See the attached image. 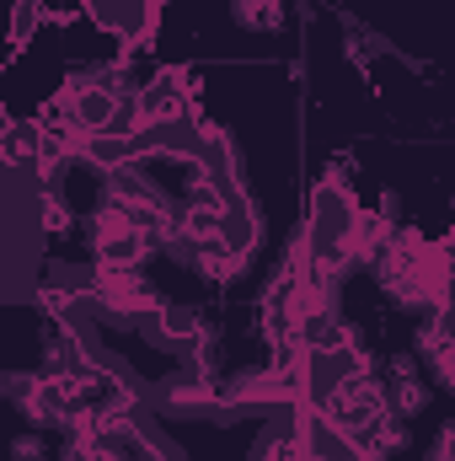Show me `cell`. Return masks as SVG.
Returning <instances> with one entry per match:
<instances>
[{
  "label": "cell",
  "mask_w": 455,
  "mask_h": 461,
  "mask_svg": "<svg viewBox=\"0 0 455 461\" xmlns=\"http://www.w3.org/2000/svg\"><path fill=\"white\" fill-rule=\"evenodd\" d=\"M268 11H273V0H230L236 27H268Z\"/></svg>",
  "instance_id": "cell-12"
},
{
  "label": "cell",
  "mask_w": 455,
  "mask_h": 461,
  "mask_svg": "<svg viewBox=\"0 0 455 461\" xmlns=\"http://www.w3.org/2000/svg\"><path fill=\"white\" fill-rule=\"evenodd\" d=\"M86 241H92V263L97 268H139L145 258H161L156 236H145L118 204H97L86 215Z\"/></svg>",
  "instance_id": "cell-1"
},
{
  "label": "cell",
  "mask_w": 455,
  "mask_h": 461,
  "mask_svg": "<svg viewBox=\"0 0 455 461\" xmlns=\"http://www.w3.org/2000/svg\"><path fill=\"white\" fill-rule=\"evenodd\" d=\"M424 365H429V381H434L440 392H455V339H451V333H445V344L434 348Z\"/></svg>",
  "instance_id": "cell-11"
},
{
  "label": "cell",
  "mask_w": 455,
  "mask_h": 461,
  "mask_svg": "<svg viewBox=\"0 0 455 461\" xmlns=\"http://www.w3.org/2000/svg\"><path fill=\"white\" fill-rule=\"evenodd\" d=\"M263 241H268V215H263V204H257L252 194H236L230 210H226V226H220V247L252 258Z\"/></svg>",
  "instance_id": "cell-7"
},
{
  "label": "cell",
  "mask_w": 455,
  "mask_h": 461,
  "mask_svg": "<svg viewBox=\"0 0 455 461\" xmlns=\"http://www.w3.org/2000/svg\"><path fill=\"white\" fill-rule=\"evenodd\" d=\"M451 210H455V194H451Z\"/></svg>",
  "instance_id": "cell-17"
},
{
  "label": "cell",
  "mask_w": 455,
  "mask_h": 461,
  "mask_svg": "<svg viewBox=\"0 0 455 461\" xmlns=\"http://www.w3.org/2000/svg\"><path fill=\"white\" fill-rule=\"evenodd\" d=\"M43 456H49L43 429H22V435L11 440V461H43Z\"/></svg>",
  "instance_id": "cell-13"
},
{
  "label": "cell",
  "mask_w": 455,
  "mask_h": 461,
  "mask_svg": "<svg viewBox=\"0 0 455 461\" xmlns=\"http://www.w3.org/2000/svg\"><path fill=\"white\" fill-rule=\"evenodd\" d=\"M424 461H455V419H445V424L434 429V446H429Z\"/></svg>",
  "instance_id": "cell-14"
},
{
  "label": "cell",
  "mask_w": 455,
  "mask_h": 461,
  "mask_svg": "<svg viewBox=\"0 0 455 461\" xmlns=\"http://www.w3.org/2000/svg\"><path fill=\"white\" fill-rule=\"evenodd\" d=\"M204 328H210V317L193 312V306H161V312H150V317L134 322V333L156 354H183V359H188V348L204 339Z\"/></svg>",
  "instance_id": "cell-5"
},
{
  "label": "cell",
  "mask_w": 455,
  "mask_h": 461,
  "mask_svg": "<svg viewBox=\"0 0 455 461\" xmlns=\"http://www.w3.org/2000/svg\"><path fill=\"white\" fill-rule=\"evenodd\" d=\"M43 461H54V456H43Z\"/></svg>",
  "instance_id": "cell-18"
},
{
  "label": "cell",
  "mask_w": 455,
  "mask_h": 461,
  "mask_svg": "<svg viewBox=\"0 0 455 461\" xmlns=\"http://www.w3.org/2000/svg\"><path fill=\"white\" fill-rule=\"evenodd\" d=\"M38 145H43V118H5V129H0L5 172H32L38 167Z\"/></svg>",
  "instance_id": "cell-8"
},
{
  "label": "cell",
  "mask_w": 455,
  "mask_h": 461,
  "mask_svg": "<svg viewBox=\"0 0 455 461\" xmlns=\"http://www.w3.org/2000/svg\"><path fill=\"white\" fill-rule=\"evenodd\" d=\"M220 402H226L220 386L204 381V375H193V370H183V375L150 386V408H156L161 419H204V424H210Z\"/></svg>",
  "instance_id": "cell-4"
},
{
  "label": "cell",
  "mask_w": 455,
  "mask_h": 461,
  "mask_svg": "<svg viewBox=\"0 0 455 461\" xmlns=\"http://www.w3.org/2000/svg\"><path fill=\"white\" fill-rule=\"evenodd\" d=\"M38 226L49 236H76L81 221H76V210H70V199L59 188H38Z\"/></svg>",
  "instance_id": "cell-9"
},
{
  "label": "cell",
  "mask_w": 455,
  "mask_h": 461,
  "mask_svg": "<svg viewBox=\"0 0 455 461\" xmlns=\"http://www.w3.org/2000/svg\"><path fill=\"white\" fill-rule=\"evenodd\" d=\"M246 263H252V258H241V252H230V247H204L199 279H210V285H236V279L246 274Z\"/></svg>",
  "instance_id": "cell-10"
},
{
  "label": "cell",
  "mask_w": 455,
  "mask_h": 461,
  "mask_svg": "<svg viewBox=\"0 0 455 461\" xmlns=\"http://www.w3.org/2000/svg\"><path fill=\"white\" fill-rule=\"evenodd\" d=\"M375 215H386L391 226H402V194H397V188H380V194H375Z\"/></svg>",
  "instance_id": "cell-15"
},
{
  "label": "cell",
  "mask_w": 455,
  "mask_h": 461,
  "mask_svg": "<svg viewBox=\"0 0 455 461\" xmlns=\"http://www.w3.org/2000/svg\"><path fill=\"white\" fill-rule=\"evenodd\" d=\"M386 397L402 419H418L429 408V375H424V359L418 354H397L386 365Z\"/></svg>",
  "instance_id": "cell-6"
},
{
  "label": "cell",
  "mask_w": 455,
  "mask_h": 461,
  "mask_svg": "<svg viewBox=\"0 0 455 461\" xmlns=\"http://www.w3.org/2000/svg\"><path fill=\"white\" fill-rule=\"evenodd\" d=\"M391 408V397H386V381L375 375V370H364V375H353L348 386H338L317 413L327 419V424H338L343 435H353V440H364L375 424H380V413Z\"/></svg>",
  "instance_id": "cell-2"
},
{
  "label": "cell",
  "mask_w": 455,
  "mask_h": 461,
  "mask_svg": "<svg viewBox=\"0 0 455 461\" xmlns=\"http://www.w3.org/2000/svg\"><path fill=\"white\" fill-rule=\"evenodd\" d=\"M54 461H92V456H86V451H81L76 440H65V451H59V456H54Z\"/></svg>",
  "instance_id": "cell-16"
},
{
  "label": "cell",
  "mask_w": 455,
  "mask_h": 461,
  "mask_svg": "<svg viewBox=\"0 0 455 461\" xmlns=\"http://www.w3.org/2000/svg\"><path fill=\"white\" fill-rule=\"evenodd\" d=\"M193 76L183 65H161L145 86H139V118L145 129H172V123H188L193 118Z\"/></svg>",
  "instance_id": "cell-3"
}]
</instances>
